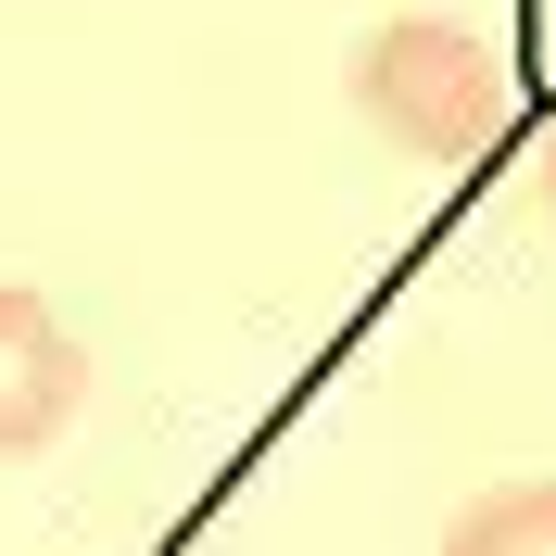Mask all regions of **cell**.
<instances>
[{"label":"cell","mask_w":556,"mask_h":556,"mask_svg":"<svg viewBox=\"0 0 556 556\" xmlns=\"http://www.w3.org/2000/svg\"><path fill=\"white\" fill-rule=\"evenodd\" d=\"M354 114L417 152V165H493V139L519 127V64L493 51L481 26H455V13H392V26L354 38L342 64Z\"/></svg>","instance_id":"6da1fadb"},{"label":"cell","mask_w":556,"mask_h":556,"mask_svg":"<svg viewBox=\"0 0 556 556\" xmlns=\"http://www.w3.org/2000/svg\"><path fill=\"white\" fill-rule=\"evenodd\" d=\"M76 405H89V354L26 278H0V455H38L64 443Z\"/></svg>","instance_id":"7a4b0ae2"},{"label":"cell","mask_w":556,"mask_h":556,"mask_svg":"<svg viewBox=\"0 0 556 556\" xmlns=\"http://www.w3.org/2000/svg\"><path fill=\"white\" fill-rule=\"evenodd\" d=\"M443 556H556V481H493L455 506Z\"/></svg>","instance_id":"3957f363"},{"label":"cell","mask_w":556,"mask_h":556,"mask_svg":"<svg viewBox=\"0 0 556 556\" xmlns=\"http://www.w3.org/2000/svg\"><path fill=\"white\" fill-rule=\"evenodd\" d=\"M531 190H544V215H556V139H544V165H531Z\"/></svg>","instance_id":"277c9868"}]
</instances>
